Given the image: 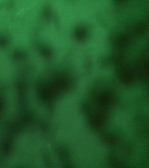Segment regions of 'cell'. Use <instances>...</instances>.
Instances as JSON below:
<instances>
[{
    "mask_svg": "<svg viewBox=\"0 0 149 168\" xmlns=\"http://www.w3.org/2000/svg\"><path fill=\"white\" fill-rule=\"evenodd\" d=\"M8 41L7 38L4 36L0 37V48H4L7 46Z\"/></svg>",
    "mask_w": 149,
    "mask_h": 168,
    "instance_id": "cell-1",
    "label": "cell"
}]
</instances>
